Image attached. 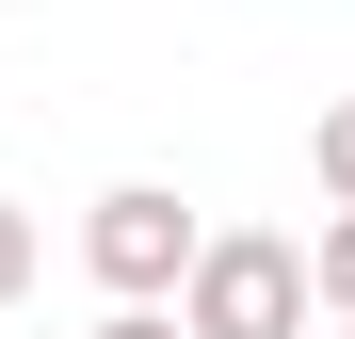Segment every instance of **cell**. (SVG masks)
<instances>
[{
  "label": "cell",
  "mask_w": 355,
  "mask_h": 339,
  "mask_svg": "<svg viewBox=\"0 0 355 339\" xmlns=\"http://www.w3.org/2000/svg\"><path fill=\"white\" fill-rule=\"evenodd\" d=\"M307 162H323V194L355 210V97H339V113H323V130H307Z\"/></svg>",
  "instance_id": "3"
},
{
  "label": "cell",
  "mask_w": 355,
  "mask_h": 339,
  "mask_svg": "<svg viewBox=\"0 0 355 339\" xmlns=\"http://www.w3.org/2000/svg\"><path fill=\"white\" fill-rule=\"evenodd\" d=\"M307 243H275V226H210L194 291H178V339H307Z\"/></svg>",
  "instance_id": "1"
},
{
  "label": "cell",
  "mask_w": 355,
  "mask_h": 339,
  "mask_svg": "<svg viewBox=\"0 0 355 339\" xmlns=\"http://www.w3.org/2000/svg\"><path fill=\"white\" fill-rule=\"evenodd\" d=\"M81 259H97V291H113V307H162V291H194L210 226L178 210L162 178H130V194H97V210H81Z\"/></svg>",
  "instance_id": "2"
},
{
  "label": "cell",
  "mask_w": 355,
  "mask_h": 339,
  "mask_svg": "<svg viewBox=\"0 0 355 339\" xmlns=\"http://www.w3.org/2000/svg\"><path fill=\"white\" fill-rule=\"evenodd\" d=\"M97 339H178V323H162V307H113V323H97Z\"/></svg>",
  "instance_id": "6"
},
{
  "label": "cell",
  "mask_w": 355,
  "mask_h": 339,
  "mask_svg": "<svg viewBox=\"0 0 355 339\" xmlns=\"http://www.w3.org/2000/svg\"><path fill=\"white\" fill-rule=\"evenodd\" d=\"M307 275H323V307H339V323H355V210H339V226H323V259H307Z\"/></svg>",
  "instance_id": "5"
},
{
  "label": "cell",
  "mask_w": 355,
  "mask_h": 339,
  "mask_svg": "<svg viewBox=\"0 0 355 339\" xmlns=\"http://www.w3.org/2000/svg\"><path fill=\"white\" fill-rule=\"evenodd\" d=\"M33 259H49V243H33V210H17V194H0V307H17V291H33Z\"/></svg>",
  "instance_id": "4"
}]
</instances>
